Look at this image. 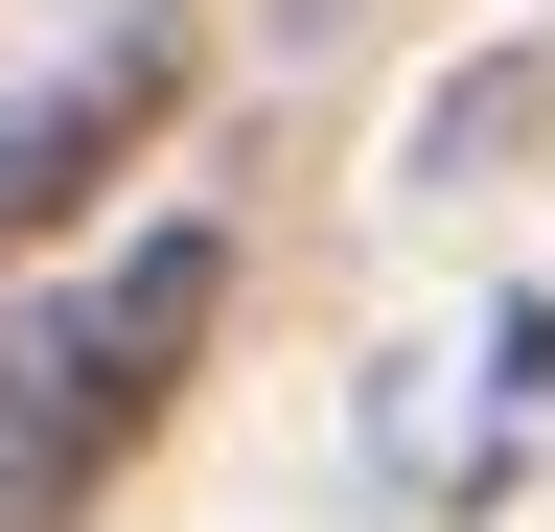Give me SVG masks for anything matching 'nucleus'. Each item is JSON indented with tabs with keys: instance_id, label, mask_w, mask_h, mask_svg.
I'll list each match as a JSON object with an SVG mask.
<instances>
[{
	"instance_id": "nucleus-3",
	"label": "nucleus",
	"mask_w": 555,
	"mask_h": 532,
	"mask_svg": "<svg viewBox=\"0 0 555 532\" xmlns=\"http://www.w3.org/2000/svg\"><path fill=\"white\" fill-rule=\"evenodd\" d=\"M532 417H555V301H486L463 348H416L371 393V463H393V509H486L532 463Z\"/></svg>"
},
{
	"instance_id": "nucleus-1",
	"label": "nucleus",
	"mask_w": 555,
	"mask_h": 532,
	"mask_svg": "<svg viewBox=\"0 0 555 532\" xmlns=\"http://www.w3.org/2000/svg\"><path fill=\"white\" fill-rule=\"evenodd\" d=\"M208 324H232V232H208V209L116 232L69 301H0V532H69V509H93L116 463L185 417Z\"/></svg>"
},
{
	"instance_id": "nucleus-2",
	"label": "nucleus",
	"mask_w": 555,
	"mask_h": 532,
	"mask_svg": "<svg viewBox=\"0 0 555 532\" xmlns=\"http://www.w3.org/2000/svg\"><path fill=\"white\" fill-rule=\"evenodd\" d=\"M185 70H208L185 0H116L93 47H47V70L0 93V278H24L47 232H93V185H139V140L185 116Z\"/></svg>"
}]
</instances>
